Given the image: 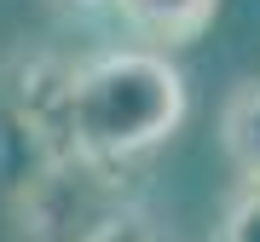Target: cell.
<instances>
[{
    "instance_id": "6da1fadb",
    "label": "cell",
    "mask_w": 260,
    "mask_h": 242,
    "mask_svg": "<svg viewBox=\"0 0 260 242\" xmlns=\"http://www.w3.org/2000/svg\"><path fill=\"white\" fill-rule=\"evenodd\" d=\"M191 110L185 75L162 47H121L75 69L64 127L81 162H139L179 133Z\"/></svg>"
},
{
    "instance_id": "3957f363",
    "label": "cell",
    "mask_w": 260,
    "mask_h": 242,
    "mask_svg": "<svg viewBox=\"0 0 260 242\" xmlns=\"http://www.w3.org/2000/svg\"><path fill=\"white\" fill-rule=\"evenodd\" d=\"M220 150L243 185H260V81H237L220 104Z\"/></svg>"
},
{
    "instance_id": "277c9868",
    "label": "cell",
    "mask_w": 260,
    "mask_h": 242,
    "mask_svg": "<svg viewBox=\"0 0 260 242\" xmlns=\"http://www.w3.org/2000/svg\"><path fill=\"white\" fill-rule=\"evenodd\" d=\"M214 242H260V185H243L225 202L220 225H214Z\"/></svg>"
},
{
    "instance_id": "5b68a950",
    "label": "cell",
    "mask_w": 260,
    "mask_h": 242,
    "mask_svg": "<svg viewBox=\"0 0 260 242\" xmlns=\"http://www.w3.org/2000/svg\"><path fill=\"white\" fill-rule=\"evenodd\" d=\"M58 6H75V12H104V6H116V0H58Z\"/></svg>"
},
{
    "instance_id": "7a4b0ae2",
    "label": "cell",
    "mask_w": 260,
    "mask_h": 242,
    "mask_svg": "<svg viewBox=\"0 0 260 242\" xmlns=\"http://www.w3.org/2000/svg\"><path fill=\"white\" fill-rule=\"evenodd\" d=\"M121 23L150 47H191L208 35V23L220 18V0H116Z\"/></svg>"
}]
</instances>
